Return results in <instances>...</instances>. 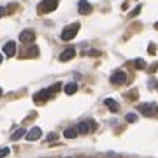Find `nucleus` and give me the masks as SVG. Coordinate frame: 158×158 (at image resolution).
<instances>
[{
  "instance_id": "obj_1",
  "label": "nucleus",
  "mask_w": 158,
  "mask_h": 158,
  "mask_svg": "<svg viewBox=\"0 0 158 158\" xmlns=\"http://www.w3.org/2000/svg\"><path fill=\"white\" fill-rule=\"evenodd\" d=\"M79 23H72V25H67L65 28L62 30V40H72L79 32Z\"/></svg>"
},
{
  "instance_id": "obj_2",
  "label": "nucleus",
  "mask_w": 158,
  "mask_h": 158,
  "mask_svg": "<svg viewBox=\"0 0 158 158\" xmlns=\"http://www.w3.org/2000/svg\"><path fill=\"white\" fill-rule=\"evenodd\" d=\"M56 7H58V0H42L37 6V11L40 14H48V12H53Z\"/></svg>"
},
{
  "instance_id": "obj_3",
  "label": "nucleus",
  "mask_w": 158,
  "mask_h": 158,
  "mask_svg": "<svg viewBox=\"0 0 158 158\" xmlns=\"http://www.w3.org/2000/svg\"><path fill=\"white\" fill-rule=\"evenodd\" d=\"M139 111H141L144 116H155L158 113V106L153 104V102H148V104H141L139 106Z\"/></svg>"
},
{
  "instance_id": "obj_4",
  "label": "nucleus",
  "mask_w": 158,
  "mask_h": 158,
  "mask_svg": "<svg viewBox=\"0 0 158 158\" xmlns=\"http://www.w3.org/2000/svg\"><path fill=\"white\" fill-rule=\"evenodd\" d=\"M77 130H79V134H90V132H93L95 130V123L93 121H81V123L77 125Z\"/></svg>"
},
{
  "instance_id": "obj_5",
  "label": "nucleus",
  "mask_w": 158,
  "mask_h": 158,
  "mask_svg": "<svg viewBox=\"0 0 158 158\" xmlns=\"http://www.w3.org/2000/svg\"><path fill=\"white\" fill-rule=\"evenodd\" d=\"M111 83L113 85H123V83H127V74L123 70H116L113 74V77H111Z\"/></svg>"
},
{
  "instance_id": "obj_6",
  "label": "nucleus",
  "mask_w": 158,
  "mask_h": 158,
  "mask_svg": "<svg viewBox=\"0 0 158 158\" xmlns=\"http://www.w3.org/2000/svg\"><path fill=\"white\" fill-rule=\"evenodd\" d=\"M77 11H79V14H83V16L90 14V12H91V4L88 2V0H79Z\"/></svg>"
},
{
  "instance_id": "obj_7",
  "label": "nucleus",
  "mask_w": 158,
  "mask_h": 158,
  "mask_svg": "<svg viewBox=\"0 0 158 158\" xmlns=\"http://www.w3.org/2000/svg\"><path fill=\"white\" fill-rule=\"evenodd\" d=\"M40 135H42V130L39 128V127H34V128L30 130V132H27V141H37V139H40Z\"/></svg>"
},
{
  "instance_id": "obj_8",
  "label": "nucleus",
  "mask_w": 158,
  "mask_h": 158,
  "mask_svg": "<svg viewBox=\"0 0 158 158\" xmlns=\"http://www.w3.org/2000/svg\"><path fill=\"white\" fill-rule=\"evenodd\" d=\"M19 40H21V42H34L35 32L34 30H23L21 34H19Z\"/></svg>"
},
{
  "instance_id": "obj_9",
  "label": "nucleus",
  "mask_w": 158,
  "mask_h": 158,
  "mask_svg": "<svg viewBox=\"0 0 158 158\" xmlns=\"http://www.w3.org/2000/svg\"><path fill=\"white\" fill-rule=\"evenodd\" d=\"M4 55L9 56V58L16 55V42H14V40H9V42L4 46Z\"/></svg>"
},
{
  "instance_id": "obj_10",
  "label": "nucleus",
  "mask_w": 158,
  "mask_h": 158,
  "mask_svg": "<svg viewBox=\"0 0 158 158\" xmlns=\"http://www.w3.org/2000/svg\"><path fill=\"white\" fill-rule=\"evenodd\" d=\"M74 56H76V49H74V48H67V49L60 55V62H69V60H72Z\"/></svg>"
},
{
  "instance_id": "obj_11",
  "label": "nucleus",
  "mask_w": 158,
  "mask_h": 158,
  "mask_svg": "<svg viewBox=\"0 0 158 158\" xmlns=\"http://www.w3.org/2000/svg\"><path fill=\"white\" fill-rule=\"evenodd\" d=\"M104 104L107 106V109L111 111V113H118V111H119V104L116 100H113V98H106Z\"/></svg>"
},
{
  "instance_id": "obj_12",
  "label": "nucleus",
  "mask_w": 158,
  "mask_h": 158,
  "mask_svg": "<svg viewBox=\"0 0 158 158\" xmlns=\"http://www.w3.org/2000/svg\"><path fill=\"white\" fill-rule=\"evenodd\" d=\"M63 135H65V139H74V137H77L79 135L77 127H74V128H67L65 132H63Z\"/></svg>"
},
{
  "instance_id": "obj_13",
  "label": "nucleus",
  "mask_w": 158,
  "mask_h": 158,
  "mask_svg": "<svg viewBox=\"0 0 158 158\" xmlns=\"http://www.w3.org/2000/svg\"><path fill=\"white\" fill-rule=\"evenodd\" d=\"M49 95H51L49 90H42L40 93H37V95H35V102H44V100H48V98H49Z\"/></svg>"
},
{
  "instance_id": "obj_14",
  "label": "nucleus",
  "mask_w": 158,
  "mask_h": 158,
  "mask_svg": "<svg viewBox=\"0 0 158 158\" xmlns=\"http://www.w3.org/2000/svg\"><path fill=\"white\" fill-rule=\"evenodd\" d=\"M63 91H65L67 95H74V93L77 91V85H76V83H69V85H65Z\"/></svg>"
},
{
  "instance_id": "obj_15",
  "label": "nucleus",
  "mask_w": 158,
  "mask_h": 158,
  "mask_svg": "<svg viewBox=\"0 0 158 158\" xmlns=\"http://www.w3.org/2000/svg\"><path fill=\"white\" fill-rule=\"evenodd\" d=\"M25 135H27L25 128H18L16 132H14V134L11 135V139H12V141H19V139H21V137H25Z\"/></svg>"
},
{
  "instance_id": "obj_16",
  "label": "nucleus",
  "mask_w": 158,
  "mask_h": 158,
  "mask_svg": "<svg viewBox=\"0 0 158 158\" xmlns=\"http://www.w3.org/2000/svg\"><path fill=\"white\" fill-rule=\"evenodd\" d=\"M125 119H127L128 123H135V121H137V114H135V113H128Z\"/></svg>"
},
{
  "instance_id": "obj_17",
  "label": "nucleus",
  "mask_w": 158,
  "mask_h": 158,
  "mask_svg": "<svg viewBox=\"0 0 158 158\" xmlns=\"http://www.w3.org/2000/svg\"><path fill=\"white\" fill-rule=\"evenodd\" d=\"M134 63H135V69H144V67H146V62H144V60H141V58H137Z\"/></svg>"
},
{
  "instance_id": "obj_18",
  "label": "nucleus",
  "mask_w": 158,
  "mask_h": 158,
  "mask_svg": "<svg viewBox=\"0 0 158 158\" xmlns=\"http://www.w3.org/2000/svg\"><path fill=\"white\" fill-rule=\"evenodd\" d=\"M60 88H62V83H55V85L51 86V88H48V90H49L51 93H56V91L60 90Z\"/></svg>"
},
{
  "instance_id": "obj_19",
  "label": "nucleus",
  "mask_w": 158,
  "mask_h": 158,
  "mask_svg": "<svg viewBox=\"0 0 158 158\" xmlns=\"http://www.w3.org/2000/svg\"><path fill=\"white\" fill-rule=\"evenodd\" d=\"M9 153H11V149H9V148H2V149H0V158L7 156V155H9Z\"/></svg>"
},
{
  "instance_id": "obj_20",
  "label": "nucleus",
  "mask_w": 158,
  "mask_h": 158,
  "mask_svg": "<svg viewBox=\"0 0 158 158\" xmlns=\"http://www.w3.org/2000/svg\"><path fill=\"white\" fill-rule=\"evenodd\" d=\"M141 9H142V6H137L135 9H134V11L130 12V16L134 18V16H137V14H139V12H141Z\"/></svg>"
},
{
  "instance_id": "obj_21",
  "label": "nucleus",
  "mask_w": 158,
  "mask_h": 158,
  "mask_svg": "<svg viewBox=\"0 0 158 158\" xmlns=\"http://www.w3.org/2000/svg\"><path fill=\"white\" fill-rule=\"evenodd\" d=\"M85 55H93V56H97V55H98V51H86Z\"/></svg>"
},
{
  "instance_id": "obj_22",
  "label": "nucleus",
  "mask_w": 158,
  "mask_h": 158,
  "mask_svg": "<svg viewBox=\"0 0 158 158\" xmlns=\"http://www.w3.org/2000/svg\"><path fill=\"white\" fill-rule=\"evenodd\" d=\"M149 53H151V55H155V44H149Z\"/></svg>"
},
{
  "instance_id": "obj_23",
  "label": "nucleus",
  "mask_w": 158,
  "mask_h": 158,
  "mask_svg": "<svg viewBox=\"0 0 158 158\" xmlns=\"http://www.w3.org/2000/svg\"><path fill=\"white\" fill-rule=\"evenodd\" d=\"M4 14H6V7H0V18L4 16Z\"/></svg>"
},
{
  "instance_id": "obj_24",
  "label": "nucleus",
  "mask_w": 158,
  "mask_h": 158,
  "mask_svg": "<svg viewBox=\"0 0 158 158\" xmlns=\"http://www.w3.org/2000/svg\"><path fill=\"white\" fill-rule=\"evenodd\" d=\"M2 95H4V91H2V88H0V97H2Z\"/></svg>"
},
{
  "instance_id": "obj_25",
  "label": "nucleus",
  "mask_w": 158,
  "mask_h": 158,
  "mask_svg": "<svg viewBox=\"0 0 158 158\" xmlns=\"http://www.w3.org/2000/svg\"><path fill=\"white\" fill-rule=\"evenodd\" d=\"M0 63H2V55H0Z\"/></svg>"
},
{
  "instance_id": "obj_26",
  "label": "nucleus",
  "mask_w": 158,
  "mask_h": 158,
  "mask_svg": "<svg viewBox=\"0 0 158 158\" xmlns=\"http://www.w3.org/2000/svg\"><path fill=\"white\" fill-rule=\"evenodd\" d=\"M155 28H158V23H156V25H155Z\"/></svg>"
}]
</instances>
